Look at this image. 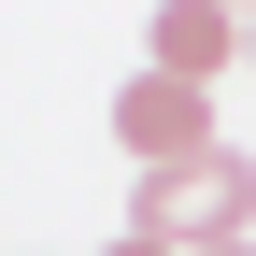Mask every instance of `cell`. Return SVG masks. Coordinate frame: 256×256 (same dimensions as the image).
Instances as JSON below:
<instances>
[{
  "mask_svg": "<svg viewBox=\"0 0 256 256\" xmlns=\"http://www.w3.org/2000/svg\"><path fill=\"white\" fill-rule=\"evenodd\" d=\"M142 43H156V72H171V86H214V72L242 57V14H214V0H171Z\"/></svg>",
  "mask_w": 256,
  "mask_h": 256,
  "instance_id": "3957f363",
  "label": "cell"
},
{
  "mask_svg": "<svg viewBox=\"0 0 256 256\" xmlns=\"http://www.w3.org/2000/svg\"><path fill=\"white\" fill-rule=\"evenodd\" d=\"M128 228H142V242H171V256L256 242V156H242V142H214V156H185V171H142Z\"/></svg>",
  "mask_w": 256,
  "mask_h": 256,
  "instance_id": "6da1fadb",
  "label": "cell"
},
{
  "mask_svg": "<svg viewBox=\"0 0 256 256\" xmlns=\"http://www.w3.org/2000/svg\"><path fill=\"white\" fill-rule=\"evenodd\" d=\"M114 256H171V242H142V228H128V242H114Z\"/></svg>",
  "mask_w": 256,
  "mask_h": 256,
  "instance_id": "277c9868",
  "label": "cell"
},
{
  "mask_svg": "<svg viewBox=\"0 0 256 256\" xmlns=\"http://www.w3.org/2000/svg\"><path fill=\"white\" fill-rule=\"evenodd\" d=\"M214 256H256V242H214Z\"/></svg>",
  "mask_w": 256,
  "mask_h": 256,
  "instance_id": "8992f818",
  "label": "cell"
},
{
  "mask_svg": "<svg viewBox=\"0 0 256 256\" xmlns=\"http://www.w3.org/2000/svg\"><path fill=\"white\" fill-rule=\"evenodd\" d=\"M242 72H256V14H242Z\"/></svg>",
  "mask_w": 256,
  "mask_h": 256,
  "instance_id": "5b68a950",
  "label": "cell"
},
{
  "mask_svg": "<svg viewBox=\"0 0 256 256\" xmlns=\"http://www.w3.org/2000/svg\"><path fill=\"white\" fill-rule=\"evenodd\" d=\"M114 142L142 156V171H185V156H214L228 128H214V86H171V72H128V86H114Z\"/></svg>",
  "mask_w": 256,
  "mask_h": 256,
  "instance_id": "7a4b0ae2",
  "label": "cell"
}]
</instances>
